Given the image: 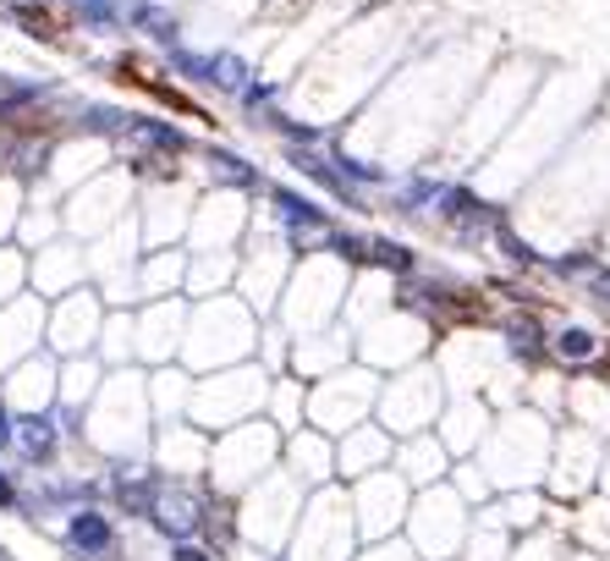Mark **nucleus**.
Here are the masks:
<instances>
[{
    "label": "nucleus",
    "mask_w": 610,
    "mask_h": 561,
    "mask_svg": "<svg viewBox=\"0 0 610 561\" xmlns=\"http://www.w3.org/2000/svg\"><path fill=\"white\" fill-rule=\"evenodd\" d=\"M127 133H133L144 149H160V155H182V149H188V133L171 127V122H155V116H133Z\"/></svg>",
    "instance_id": "5"
},
{
    "label": "nucleus",
    "mask_w": 610,
    "mask_h": 561,
    "mask_svg": "<svg viewBox=\"0 0 610 561\" xmlns=\"http://www.w3.org/2000/svg\"><path fill=\"white\" fill-rule=\"evenodd\" d=\"M67 550L83 556V561H105V556L116 550V523H111L105 512H94V506L72 512V517H67Z\"/></svg>",
    "instance_id": "1"
},
{
    "label": "nucleus",
    "mask_w": 610,
    "mask_h": 561,
    "mask_svg": "<svg viewBox=\"0 0 610 561\" xmlns=\"http://www.w3.org/2000/svg\"><path fill=\"white\" fill-rule=\"evenodd\" d=\"M12 446H18L29 462H50V457H56V446H61V429H56V418L34 413V418H18V435H12Z\"/></svg>",
    "instance_id": "4"
},
{
    "label": "nucleus",
    "mask_w": 610,
    "mask_h": 561,
    "mask_svg": "<svg viewBox=\"0 0 610 561\" xmlns=\"http://www.w3.org/2000/svg\"><path fill=\"white\" fill-rule=\"evenodd\" d=\"M171 561H210L199 545H188V539H177V550H171Z\"/></svg>",
    "instance_id": "11"
},
{
    "label": "nucleus",
    "mask_w": 610,
    "mask_h": 561,
    "mask_svg": "<svg viewBox=\"0 0 610 561\" xmlns=\"http://www.w3.org/2000/svg\"><path fill=\"white\" fill-rule=\"evenodd\" d=\"M210 166H215L231 188H259V171H253L242 155H231V149H215V155H210Z\"/></svg>",
    "instance_id": "7"
},
{
    "label": "nucleus",
    "mask_w": 610,
    "mask_h": 561,
    "mask_svg": "<svg viewBox=\"0 0 610 561\" xmlns=\"http://www.w3.org/2000/svg\"><path fill=\"white\" fill-rule=\"evenodd\" d=\"M7 506H18V484H12V473H0V512Z\"/></svg>",
    "instance_id": "13"
},
{
    "label": "nucleus",
    "mask_w": 610,
    "mask_h": 561,
    "mask_svg": "<svg viewBox=\"0 0 610 561\" xmlns=\"http://www.w3.org/2000/svg\"><path fill=\"white\" fill-rule=\"evenodd\" d=\"M369 259H380V265H385V270H396V276H402V270H413V254H407L402 243H369Z\"/></svg>",
    "instance_id": "9"
},
{
    "label": "nucleus",
    "mask_w": 610,
    "mask_h": 561,
    "mask_svg": "<svg viewBox=\"0 0 610 561\" xmlns=\"http://www.w3.org/2000/svg\"><path fill=\"white\" fill-rule=\"evenodd\" d=\"M12 435H18V424H12L7 402H0V451H7V446H12Z\"/></svg>",
    "instance_id": "12"
},
{
    "label": "nucleus",
    "mask_w": 610,
    "mask_h": 561,
    "mask_svg": "<svg viewBox=\"0 0 610 561\" xmlns=\"http://www.w3.org/2000/svg\"><path fill=\"white\" fill-rule=\"evenodd\" d=\"M275 210H281L292 243L308 248V243H325V237H330V221H325V210H319L314 199H303V193H292V188H275Z\"/></svg>",
    "instance_id": "2"
},
{
    "label": "nucleus",
    "mask_w": 610,
    "mask_h": 561,
    "mask_svg": "<svg viewBox=\"0 0 610 561\" xmlns=\"http://www.w3.org/2000/svg\"><path fill=\"white\" fill-rule=\"evenodd\" d=\"M511 352H517V358H539V325H533V319L511 325Z\"/></svg>",
    "instance_id": "10"
},
{
    "label": "nucleus",
    "mask_w": 610,
    "mask_h": 561,
    "mask_svg": "<svg viewBox=\"0 0 610 561\" xmlns=\"http://www.w3.org/2000/svg\"><path fill=\"white\" fill-rule=\"evenodd\" d=\"M149 517H155L171 539H188V534L199 528V501H193V495H182V490H160V495H155V506H149Z\"/></svg>",
    "instance_id": "3"
},
{
    "label": "nucleus",
    "mask_w": 610,
    "mask_h": 561,
    "mask_svg": "<svg viewBox=\"0 0 610 561\" xmlns=\"http://www.w3.org/2000/svg\"><path fill=\"white\" fill-rule=\"evenodd\" d=\"M555 352H561V358H572V363H577V358H594V336L572 325V330H561V336H555Z\"/></svg>",
    "instance_id": "8"
},
{
    "label": "nucleus",
    "mask_w": 610,
    "mask_h": 561,
    "mask_svg": "<svg viewBox=\"0 0 610 561\" xmlns=\"http://www.w3.org/2000/svg\"><path fill=\"white\" fill-rule=\"evenodd\" d=\"M248 83H253V72H248L242 56H231V51H215V56H210V89H221V94H242Z\"/></svg>",
    "instance_id": "6"
},
{
    "label": "nucleus",
    "mask_w": 610,
    "mask_h": 561,
    "mask_svg": "<svg viewBox=\"0 0 610 561\" xmlns=\"http://www.w3.org/2000/svg\"><path fill=\"white\" fill-rule=\"evenodd\" d=\"M0 561H12V556H7V545H0Z\"/></svg>",
    "instance_id": "15"
},
{
    "label": "nucleus",
    "mask_w": 610,
    "mask_h": 561,
    "mask_svg": "<svg viewBox=\"0 0 610 561\" xmlns=\"http://www.w3.org/2000/svg\"><path fill=\"white\" fill-rule=\"evenodd\" d=\"M594 292H599V303H610V276H599V281H594Z\"/></svg>",
    "instance_id": "14"
}]
</instances>
